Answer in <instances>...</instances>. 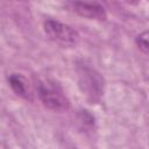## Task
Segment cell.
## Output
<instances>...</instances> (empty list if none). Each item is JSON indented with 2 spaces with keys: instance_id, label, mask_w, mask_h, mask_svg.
Returning <instances> with one entry per match:
<instances>
[{
  "instance_id": "cell-4",
  "label": "cell",
  "mask_w": 149,
  "mask_h": 149,
  "mask_svg": "<svg viewBox=\"0 0 149 149\" xmlns=\"http://www.w3.org/2000/svg\"><path fill=\"white\" fill-rule=\"evenodd\" d=\"M73 10L86 19L90 20H99L104 21L107 17L106 10L99 2H83V1H74L71 2Z\"/></svg>"
},
{
  "instance_id": "cell-6",
  "label": "cell",
  "mask_w": 149,
  "mask_h": 149,
  "mask_svg": "<svg viewBox=\"0 0 149 149\" xmlns=\"http://www.w3.org/2000/svg\"><path fill=\"white\" fill-rule=\"evenodd\" d=\"M136 44L142 51L149 54V31H144L139 35L136 37Z\"/></svg>"
},
{
  "instance_id": "cell-1",
  "label": "cell",
  "mask_w": 149,
  "mask_h": 149,
  "mask_svg": "<svg viewBox=\"0 0 149 149\" xmlns=\"http://www.w3.org/2000/svg\"><path fill=\"white\" fill-rule=\"evenodd\" d=\"M77 73H78V86L83 95H85L86 100L90 104L99 102L104 94V88H105L104 77L95 69L91 68L84 62L78 64Z\"/></svg>"
},
{
  "instance_id": "cell-2",
  "label": "cell",
  "mask_w": 149,
  "mask_h": 149,
  "mask_svg": "<svg viewBox=\"0 0 149 149\" xmlns=\"http://www.w3.org/2000/svg\"><path fill=\"white\" fill-rule=\"evenodd\" d=\"M44 33L47 37L64 48L77 45L79 42L78 31L69 24L55 20H47L44 22Z\"/></svg>"
},
{
  "instance_id": "cell-3",
  "label": "cell",
  "mask_w": 149,
  "mask_h": 149,
  "mask_svg": "<svg viewBox=\"0 0 149 149\" xmlns=\"http://www.w3.org/2000/svg\"><path fill=\"white\" fill-rule=\"evenodd\" d=\"M36 88H37V95L40 100L47 108L51 111H56V112L66 111L69 108L70 102L68 98L55 86L48 83L41 81L37 84Z\"/></svg>"
},
{
  "instance_id": "cell-5",
  "label": "cell",
  "mask_w": 149,
  "mask_h": 149,
  "mask_svg": "<svg viewBox=\"0 0 149 149\" xmlns=\"http://www.w3.org/2000/svg\"><path fill=\"white\" fill-rule=\"evenodd\" d=\"M7 80H8V84L10 86V88L13 90V92L16 95H19V97H21L26 100L33 101V93L29 88L27 79L22 74L12 73V74L8 76Z\"/></svg>"
}]
</instances>
